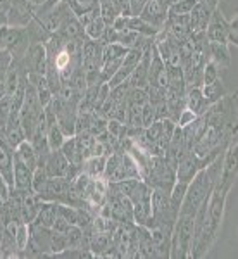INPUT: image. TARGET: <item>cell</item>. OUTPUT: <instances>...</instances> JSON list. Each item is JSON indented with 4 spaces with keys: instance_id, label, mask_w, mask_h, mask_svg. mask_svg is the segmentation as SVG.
<instances>
[{
    "instance_id": "cell-26",
    "label": "cell",
    "mask_w": 238,
    "mask_h": 259,
    "mask_svg": "<svg viewBox=\"0 0 238 259\" xmlns=\"http://www.w3.org/2000/svg\"><path fill=\"white\" fill-rule=\"evenodd\" d=\"M229 45L238 47V18L236 14L233 16V19H229Z\"/></svg>"
},
{
    "instance_id": "cell-20",
    "label": "cell",
    "mask_w": 238,
    "mask_h": 259,
    "mask_svg": "<svg viewBox=\"0 0 238 259\" xmlns=\"http://www.w3.org/2000/svg\"><path fill=\"white\" fill-rule=\"evenodd\" d=\"M186 187H188V183L185 182H174L173 189L169 192V200H171V206L174 207V209L179 211V207H181V202H183V197H185V192H186Z\"/></svg>"
},
{
    "instance_id": "cell-2",
    "label": "cell",
    "mask_w": 238,
    "mask_h": 259,
    "mask_svg": "<svg viewBox=\"0 0 238 259\" xmlns=\"http://www.w3.org/2000/svg\"><path fill=\"white\" fill-rule=\"evenodd\" d=\"M238 178V144L236 140L231 142L223 154V164H221V175L216 189L229 195V192L235 187Z\"/></svg>"
},
{
    "instance_id": "cell-24",
    "label": "cell",
    "mask_w": 238,
    "mask_h": 259,
    "mask_svg": "<svg viewBox=\"0 0 238 259\" xmlns=\"http://www.w3.org/2000/svg\"><path fill=\"white\" fill-rule=\"evenodd\" d=\"M154 121H157V118H156V106H154V104H150V102L144 104V106H141V126L149 128Z\"/></svg>"
},
{
    "instance_id": "cell-9",
    "label": "cell",
    "mask_w": 238,
    "mask_h": 259,
    "mask_svg": "<svg viewBox=\"0 0 238 259\" xmlns=\"http://www.w3.org/2000/svg\"><path fill=\"white\" fill-rule=\"evenodd\" d=\"M14 190L19 192L33 190V169H30L26 164H23L16 157H14Z\"/></svg>"
},
{
    "instance_id": "cell-29",
    "label": "cell",
    "mask_w": 238,
    "mask_h": 259,
    "mask_svg": "<svg viewBox=\"0 0 238 259\" xmlns=\"http://www.w3.org/2000/svg\"><path fill=\"white\" fill-rule=\"evenodd\" d=\"M28 2H30V4H31V6H35V11H36V7H40V6H41V4H43V2H45V0H28Z\"/></svg>"
},
{
    "instance_id": "cell-11",
    "label": "cell",
    "mask_w": 238,
    "mask_h": 259,
    "mask_svg": "<svg viewBox=\"0 0 238 259\" xmlns=\"http://www.w3.org/2000/svg\"><path fill=\"white\" fill-rule=\"evenodd\" d=\"M185 107L190 109L195 116H202L207 111V102L202 95V89L200 87H192L185 92Z\"/></svg>"
},
{
    "instance_id": "cell-27",
    "label": "cell",
    "mask_w": 238,
    "mask_h": 259,
    "mask_svg": "<svg viewBox=\"0 0 238 259\" xmlns=\"http://www.w3.org/2000/svg\"><path fill=\"white\" fill-rule=\"evenodd\" d=\"M9 195H11L9 185H7L6 180H4V178H2V175H0V204L6 202V200L9 199Z\"/></svg>"
},
{
    "instance_id": "cell-23",
    "label": "cell",
    "mask_w": 238,
    "mask_h": 259,
    "mask_svg": "<svg viewBox=\"0 0 238 259\" xmlns=\"http://www.w3.org/2000/svg\"><path fill=\"white\" fill-rule=\"evenodd\" d=\"M219 78V68L214 64V62L207 61L204 64V69H202V85H207V83H212L214 80Z\"/></svg>"
},
{
    "instance_id": "cell-15",
    "label": "cell",
    "mask_w": 238,
    "mask_h": 259,
    "mask_svg": "<svg viewBox=\"0 0 238 259\" xmlns=\"http://www.w3.org/2000/svg\"><path fill=\"white\" fill-rule=\"evenodd\" d=\"M200 89H202V95H204V99H206L207 106H212V104L218 102L219 99H223L224 95L228 94L221 78L214 80L212 83H207V85H202Z\"/></svg>"
},
{
    "instance_id": "cell-5",
    "label": "cell",
    "mask_w": 238,
    "mask_h": 259,
    "mask_svg": "<svg viewBox=\"0 0 238 259\" xmlns=\"http://www.w3.org/2000/svg\"><path fill=\"white\" fill-rule=\"evenodd\" d=\"M6 12L9 26L14 28H26L35 19V6H31L28 0H11Z\"/></svg>"
},
{
    "instance_id": "cell-16",
    "label": "cell",
    "mask_w": 238,
    "mask_h": 259,
    "mask_svg": "<svg viewBox=\"0 0 238 259\" xmlns=\"http://www.w3.org/2000/svg\"><path fill=\"white\" fill-rule=\"evenodd\" d=\"M66 139H68V137L62 133L59 124L57 123L47 124V140H49L50 150H59L62 147V144L66 142Z\"/></svg>"
},
{
    "instance_id": "cell-14",
    "label": "cell",
    "mask_w": 238,
    "mask_h": 259,
    "mask_svg": "<svg viewBox=\"0 0 238 259\" xmlns=\"http://www.w3.org/2000/svg\"><path fill=\"white\" fill-rule=\"evenodd\" d=\"M57 218V202H49V200H43L40 206V211L36 214V218L33 220V223H38L41 227L52 228L54 221Z\"/></svg>"
},
{
    "instance_id": "cell-6",
    "label": "cell",
    "mask_w": 238,
    "mask_h": 259,
    "mask_svg": "<svg viewBox=\"0 0 238 259\" xmlns=\"http://www.w3.org/2000/svg\"><path fill=\"white\" fill-rule=\"evenodd\" d=\"M206 38L209 41H218V44L229 45V21L224 18L221 7H216L211 14V19L206 28Z\"/></svg>"
},
{
    "instance_id": "cell-18",
    "label": "cell",
    "mask_w": 238,
    "mask_h": 259,
    "mask_svg": "<svg viewBox=\"0 0 238 259\" xmlns=\"http://www.w3.org/2000/svg\"><path fill=\"white\" fill-rule=\"evenodd\" d=\"M197 4V0H176L168 7V16H188Z\"/></svg>"
},
{
    "instance_id": "cell-7",
    "label": "cell",
    "mask_w": 238,
    "mask_h": 259,
    "mask_svg": "<svg viewBox=\"0 0 238 259\" xmlns=\"http://www.w3.org/2000/svg\"><path fill=\"white\" fill-rule=\"evenodd\" d=\"M204 166H207L200 157L195 156L192 150L185 152L181 156V159L176 164V180L178 182H185L190 183V180L199 173V169H202Z\"/></svg>"
},
{
    "instance_id": "cell-4",
    "label": "cell",
    "mask_w": 238,
    "mask_h": 259,
    "mask_svg": "<svg viewBox=\"0 0 238 259\" xmlns=\"http://www.w3.org/2000/svg\"><path fill=\"white\" fill-rule=\"evenodd\" d=\"M21 64H23L26 74L35 73V74H43L45 76L47 66H49V56H47V47H45V44H40V41L30 44L24 57L21 59Z\"/></svg>"
},
{
    "instance_id": "cell-10",
    "label": "cell",
    "mask_w": 238,
    "mask_h": 259,
    "mask_svg": "<svg viewBox=\"0 0 238 259\" xmlns=\"http://www.w3.org/2000/svg\"><path fill=\"white\" fill-rule=\"evenodd\" d=\"M229 45L218 44V41H209L207 45V57L211 62H214L218 68H229L231 56H229Z\"/></svg>"
},
{
    "instance_id": "cell-8",
    "label": "cell",
    "mask_w": 238,
    "mask_h": 259,
    "mask_svg": "<svg viewBox=\"0 0 238 259\" xmlns=\"http://www.w3.org/2000/svg\"><path fill=\"white\" fill-rule=\"evenodd\" d=\"M140 18L144 19L145 23L159 28V30H164L166 19H168V7H166L161 0H149L140 12Z\"/></svg>"
},
{
    "instance_id": "cell-1",
    "label": "cell",
    "mask_w": 238,
    "mask_h": 259,
    "mask_svg": "<svg viewBox=\"0 0 238 259\" xmlns=\"http://www.w3.org/2000/svg\"><path fill=\"white\" fill-rule=\"evenodd\" d=\"M192 237H194V214H178V220L171 232L169 257L188 259Z\"/></svg>"
},
{
    "instance_id": "cell-13",
    "label": "cell",
    "mask_w": 238,
    "mask_h": 259,
    "mask_svg": "<svg viewBox=\"0 0 238 259\" xmlns=\"http://www.w3.org/2000/svg\"><path fill=\"white\" fill-rule=\"evenodd\" d=\"M107 156H90L83 159L81 171L88 175L90 178H104V169H106Z\"/></svg>"
},
{
    "instance_id": "cell-22",
    "label": "cell",
    "mask_w": 238,
    "mask_h": 259,
    "mask_svg": "<svg viewBox=\"0 0 238 259\" xmlns=\"http://www.w3.org/2000/svg\"><path fill=\"white\" fill-rule=\"evenodd\" d=\"M128 104H135V106H144V104L149 102V92L147 89H129L128 97H126Z\"/></svg>"
},
{
    "instance_id": "cell-21",
    "label": "cell",
    "mask_w": 238,
    "mask_h": 259,
    "mask_svg": "<svg viewBox=\"0 0 238 259\" xmlns=\"http://www.w3.org/2000/svg\"><path fill=\"white\" fill-rule=\"evenodd\" d=\"M28 242H30V225L24 223V221H19L18 228H16V245H18L19 254L26 249ZM18 254V257H19Z\"/></svg>"
},
{
    "instance_id": "cell-25",
    "label": "cell",
    "mask_w": 238,
    "mask_h": 259,
    "mask_svg": "<svg viewBox=\"0 0 238 259\" xmlns=\"http://www.w3.org/2000/svg\"><path fill=\"white\" fill-rule=\"evenodd\" d=\"M195 118H197V116H195L194 112H192L190 109H186V107H183L181 112H179V116H178V119H176V124L179 128H185L186 124H190L192 121H195Z\"/></svg>"
},
{
    "instance_id": "cell-12",
    "label": "cell",
    "mask_w": 238,
    "mask_h": 259,
    "mask_svg": "<svg viewBox=\"0 0 238 259\" xmlns=\"http://www.w3.org/2000/svg\"><path fill=\"white\" fill-rule=\"evenodd\" d=\"M14 157L23 162V164H26L28 168L33 171L38 168V156H36V152H35V149H33L30 140H23L18 147L14 149Z\"/></svg>"
},
{
    "instance_id": "cell-28",
    "label": "cell",
    "mask_w": 238,
    "mask_h": 259,
    "mask_svg": "<svg viewBox=\"0 0 238 259\" xmlns=\"http://www.w3.org/2000/svg\"><path fill=\"white\" fill-rule=\"evenodd\" d=\"M4 26H9V21H7V12L0 11V28H4Z\"/></svg>"
},
{
    "instance_id": "cell-17",
    "label": "cell",
    "mask_w": 238,
    "mask_h": 259,
    "mask_svg": "<svg viewBox=\"0 0 238 259\" xmlns=\"http://www.w3.org/2000/svg\"><path fill=\"white\" fill-rule=\"evenodd\" d=\"M85 28V36L88 40H100L102 38V35H104V31H106V28H107V24L104 23V19L100 18V14L97 16L95 19H91L86 26H83Z\"/></svg>"
},
{
    "instance_id": "cell-19",
    "label": "cell",
    "mask_w": 238,
    "mask_h": 259,
    "mask_svg": "<svg viewBox=\"0 0 238 259\" xmlns=\"http://www.w3.org/2000/svg\"><path fill=\"white\" fill-rule=\"evenodd\" d=\"M64 249H68L66 232H57V230H52V235H50V257H54L56 254L62 252Z\"/></svg>"
},
{
    "instance_id": "cell-3",
    "label": "cell",
    "mask_w": 238,
    "mask_h": 259,
    "mask_svg": "<svg viewBox=\"0 0 238 259\" xmlns=\"http://www.w3.org/2000/svg\"><path fill=\"white\" fill-rule=\"evenodd\" d=\"M43 168L47 171L49 177H56V178H68L73 180L76 175L81 171L79 166H73L68 161V157L62 154V150H50V154L47 156V159L43 162Z\"/></svg>"
}]
</instances>
